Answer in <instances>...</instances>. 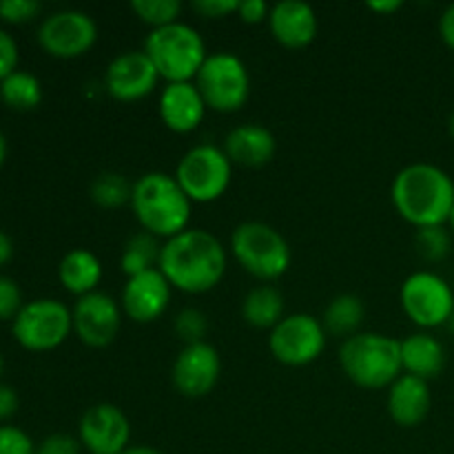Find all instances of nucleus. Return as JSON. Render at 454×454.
<instances>
[{
  "label": "nucleus",
  "instance_id": "obj_18",
  "mask_svg": "<svg viewBox=\"0 0 454 454\" xmlns=\"http://www.w3.org/2000/svg\"><path fill=\"white\" fill-rule=\"evenodd\" d=\"M273 38L286 49H304L317 38V13L304 0H282L269 13Z\"/></svg>",
  "mask_w": 454,
  "mask_h": 454
},
{
  "label": "nucleus",
  "instance_id": "obj_16",
  "mask_svg": "<svg viewBox=\"0 0 454 454\" xmlns=\"http://www.w3.org/2000/svg\"><path fill=\"white\" fill-rule=\"evenodd\" d=\"M160 74L153 62L142 51H124L109 62L105 74V87L115 100L136 102L151 96L158 87Z\"/></svg>",
  "mask_w": 454,
  "mask_h": 454
},
{
  "label": "nucleus",
  "instance_id": "obj_29",
  "mask_svg": "<svg viewBox=\"0 0 454 454\" xmlns=\"http://www.w3.org/2000/svg\"><path fill=\"white\" fill-rule=\"evenodd\" d=\"M131 9L142 22L160 29V27L177 22L182 13V3L180 0H133Z\"/></svg>",
  "mask_w": 454,
  "mask_h": 454
},
{
  "label": "nucleus",
  "instance_id": "obj_15",
  "mask_svg": "<svg viewBox=\"0 0 454 454\" xmlns=\"http://www.w3.org/2000/svg\"><path fill=\"white\" fill-rule=\"evenodd\" d=\"M129 439L131 424L114 403H96L80 419V443L91 454H122Z\"/></svg>",
  "mask_w": 454,
  "mask_h": 454
},
{
  "label": "nucleus",
  "instance_id": "obj_47",
  "mask_svg": "<svg viewBox=\"0 0 454 454\" xmlns=\"http://www.w3.org/2000/svg\"><path fill=\"white\" fill-rule=\"evenodd\" d=\"M448 222H450V226H452V231H454V208H452V213H450V220H448Z\"/></svg>",
  "mask_w": 454,
  "mask_h": 454
},
{
  "label": "nucleus",
  "instance_id": "obj_3",
  "mask_svg": "<svg viewBox=\"0 0 454 454\" xmlns=\"http://www.w3.org/2000/svg\"><path fill=\"white\" fill-rule=\"evenodd\" d=\"M191 207L193 202L186 198L176 176L151 171L133 184V215L146 233L158 239H171L189 229Z\"/></svg>",
  "mask_w": 454,
  "mask_h": 454
},
{
  "label": "nucleus",
  "instance_id": "obj_19",
  "mask_svg": "<svg viewBox=\"0 0 454 454\" xmlns=\"http://www.w3.org/2000/svg\"><path fill=\"white\" fill-rule=\"evenodd\" d=\"M207 109V102L195 82H167L160 93V118L173 133L195 131L202 124Z\"/></svg>",
  "mask_w": 454,
  "mask_h": 454
},
{
  "label": "nucleus",
  "instance_id": "obj_14",
  "mask_svg": "<svg viewBox=\"0 0 454 454\" xmlns=\"http://www.w3.org/2000/svg\"><path fill=\"white\" fill-rule=\"evenodd\" d=\"M222 362L215 346L208 341L184 346L173 362V386L180 395L191 399L204 397L215 388L220 380Z\"/></svg>",
  "mask_w": 454,
  "mask_h": 454
},
{
  "label": "nucleus",
  "instance_id": "obj_22",
  "mask_svg": "<svg viewBox=\"0 0 454 454\" xmlns=\"http://www.w3.org/2000/svg\"><path fill=\"white\" fill-rule=\"evenodd\" d=\"M402 366L406 375L428 381L446 366V350L430 333H415L402 340Z\"/></svg>",
  "mask_w": 454,
  "mask_h": 454
},
{
  "label": "nucleus",
  "instance_id": "obj_42",
  "mask_svg": "<svg viewBox=\"0 0 454 454\" xmlns=\"http://www.w3.org/2000/svg\"><path fill=\"white\" fill-rule=\"evenodd\" d=\"M399 7H402V3H399V0H372V3H368V9H372V12H380V13H393V12H397Z\"/></svg>",
  "mask_w": 454,
  "mask_h": 454
},
{
  "label": "nucleus",
  "instance_id": "obj_41",
  "mask_svg": "<svg viewBox=\"0 0 454 454\" xmlns=\"http://www.w3.org/2000/svg\"><path fill=\"white\" fill-rule=\"evenodd\" d=\"M13 255V242L4 231H0V266L7 264Z\"/></svg>",
  "mask_w": 454,
  "mask_h": 454
},
{
  "label": "nucleus",
  "instance_id": "obj_28",
  "mask_svg": "<svg viewBox=\"0 0 454 454\" xmlns=\"http://www.w3.org/2000/svg\"><path fill=\"white\" fill-rule=\"evenodd\" d=\"M131 193L133 184H129L127 177L120 173H100L91 182V200L102 208H118L127 202L131 204Z\"/></svg>",
  "mask_w": 454,
  "mask_h": 454
},
{
  "label": "nucleus",
  "instance_id": "obj_1",
  "mask_svg": "<svg viewBox=\"0 0 454 454\" xmlns=\"http://www.w3.org/2000/svg\"><path fill=\"white\" fill-rule=\"evenodd\" d=\"M158 269L182 293H207L226 273V248L204 229H186L162 244Z\"/></svg>",
  "mask_w": 454,
  "mask_h": 454
},
{
  "label": "nucleus",
  "instance_id": "obj_11",
  "mask_svg": "<svg viewBox=\"0 0 454 454\" xmlns=\"http://www.w3.org/2000/svg\"><path fill=\"white\" fill-rule=\"evenodd\" d=\"M269 348L284 366H309L326 348V331L317 317L295 313L270 331Z\"/></svg>",
  "mask_w": 454,
  "mask_h": 454
},
{
  "label": "nucleus",
  "instance_id": "obj_31",
  "mask_svg": "<svg viewBox=\"0 0 454 454\" xmlns=\"http://www.w3.org/2000/svg\"><path fill=\"white\" fill-rule=\"evenodd\" d=\"M173 328H176V335L186 346L200 344V341H204V337L208 333V317L198 309H184L177 313Z\"/></svg>",
  "mask_w": 454,
  "mask_h": 454
},
{
  "label": "nucleus",
  "instance_id": "obj_17",
  "mask_svg": "<svg viewBox=\"0 0 454 454\" xmlns=\"http://www.w3.org/2000/svg\"><path fill=\"white\" fill-rule=\"evenodd\" d=\"M171 284L160 269L127 279L122 288V313L137 324H151L164 315L171 301Z\"/></svg>",
  "mask_w": 454,
  "mask_h": 454
},
{
  "label": "nucleus",
  "instance_id": "obj_13",
  "mask_svg": "<svg viewBox=\"0 0 454 454\" xmlns=\"http://www.w3.org/2000/svg\"><path fill=\"white\" fill-rule=\"evenodd\" d=\"M74 333L82 344L105 348L118 337L122 326V306L105 293H89L78 297L74 310Z\"/></svg>",
  "mask_w": 454,
  "mask_h": 454
},
{
  "label": "nucleus",
  "instance_id": "obj_10",
  "mask_svg": "<svg viewBox=\"0 0 454 454\" xmlns=\"http://www.w3.org/2000/svg\"><path fill=\"white\" fill-rule=\"evenodd\" d=\"M402 309L417 326L437 328L450 322L454 313V293L450 284L437 273L417 270L408 275L399 291Z\"/></svg>",
  "mask_w": 454,
  "mask_h": 454
},
{
  "label": "nucleus",
  "instance_id": "obj_30",
  "mask_svg": "<svg viewBox=\"0 0 454 454\" xmlns=\"http://www.w3.org/2000/svg\"><path fill=\"white\" fill-rule=\"evenodd\" d=\"M415 247L424 260L442 262L450 253L452 239L443 226H428V229H417Z\"/></svg>",
  "mask_w": 454,
  "mask_h": 454
},
{
  "label": "nucleus",
  "instance_id": "obj_35",
  "mask_svg": "<svg viewBox=\"0 0 454 454\" xmlns=\"http://www.w3.org/2000/svg\"><path fill=\"white\" fill-rule=\"evenodd\" d=\"M80 446H82L80 439L58 433L43 439V443L35 448V454H80Z\"/></svg>",
  "mask_w": 454,
  "mask_h": 454
},
{
  "label": "nucleus",
  "instance_id": "obj_12",
  "mask_svg": "<svg viewBox=\"0 0 454 454\" xmlns=\"http://www.w3.org/2000/svg\"><path fill=\"white\" fill-rule=\"evenodd\" d=\"M98 25L89 13L78 9H62L43 20L38 43L49 56L71 60L80 58L96 44Z\"/></svg>",
  "mask_w": 454,
  "mask_h": 454
},
{
  "label": "nucleus",
  "instance_id": "obj_25",
  "mask_svg": "<svg viewBox=\"0 0 454 454\" xmlns=\"http://www.w3.org/2000/svg\"><path fill=\"white\" fill-rule=\"evenodd\" d=\"M364 317H366V309H364V301L357 295H344L333 297L331 304L324 310V331L331 333V335L340 337H353L357 335V328L362 326Z\"/></svg>",
  "mask_w": 454,
  "mask_h": 454
},
{
  "label": "nucleus",
  "instance_id": "obj_33",
  "mask_svg": "<svg viewBox=\"0 0 454 454\" xmlns=\"http://www.w3.org/2000/svg\"><path fill=\"white\" fill-rule=\"evenodd\" d=\"M20 286L12 278L0 275V319H16L22 310Z\"/></svg>",
  "mask_w": 454,
  "mask_h": 454
},
{
  "label": "nucleus",
  "instance_id": "obj_32",
  "mask_svg": "<svg viewBox=\"0 0 454 454\" xmlns=\"http://www.w3.org/2000/svg\"><path fill=\"white\" fill-rule=\"evenodd\" d=\"M0 454H35V448L25 430L0 426Z\"/></svg>",
  "mask_w": 454,
  "mask_h": 454
},
{
  "label": "nucleus",
  "instance_id": "obj_40",
  "mask_svg": "<svg viewBox=\"0 0 454 454\" xmlns=\"http://www.w3.org/2000/svg\"><path fill=\"white\" fill-rule=\"evenodd\" d=\"M439 34H442L443 43L454 49V3L443 9L442 20H439Z\"/></svg>",
  "mask_w": 454,
  "mask_h": 454
},
{
  "label": "nucleus",
  "instance_id": "obj_34",
  "mask_svg": "<svg viewBox=\"0 0 454 454\" xmlns=\"http://www.w3.org/2000/svg\"><path fill=\"white\" fill-rule=\"evenodd\" d=\"M38 0H0V18L4 22H27L40 13Z\"/></svg>",
  "mask_w": 454,
  "mask_h": 454
},
{
  "label": "nucleus",
  "instance_id": "obj_8",
  "mask_svg": "<svg viewBox=\"0 0 454 454\" xmlns=\"http://www.w3.org/2000/svg\"><path fill=\"white\" fill-rule=\"evenodd\" d=\"M231 164L224 149L213 145H198L182 155L176 168V180L193 204H208L220 200L231 186Z\"/></svg>",
  "mask_w": 454,
  "mask_h": 454
},
{
  "label": "nucleus",
  "instance_id": "obj_7",
  "mask_svg": "<svg viewBox=\"0 0 454 454\" xmlns=\"http://www.w3.org/2000/svg\"><path fill=\"white\" fill-rule=\"evenodd\" d=\"M193 82L202 93L208 109L220 111V114L239 111L251 96L248 67L244 65L242 58L231 51L208 53L207 62Z\"/></svg>",
  "mask_w": 454,
  "mask_h": 454
},
{
  "label": "nucleus",
  "instance_id": "obj_38",
  "mask_svg": "<svg viewBox=\"0 0 454 454\" xmlns=\"http://www.w3.org/2000/svg\"><path fill=\"white\" fill-rule=\"evenodd\" d=\"M270 7L264 0H239L238 16L247 25H257L262 20H269Z\"/></svg>",
  "mask_w": 454,
  "mask_h": 454
},
{
  "label": "nucleus",
  "instance_id": "obj_44",
  "mask_svg": "<svg viewBox=\"0 0 454 454\" xmlns=\"http://www.w3.org/2000/svg\"><path fill=\"white\" fill-rule=\"evenodd\" d=\"M7 137H4V133L0 131V167L4 164V160H7Z\"/></svg>",
  "mask_w": 454,
  "mask_h": 454
},
{
  "label": "nucleus",
  "instance_id": "obj_20",
  "mask_svg": "<svg viewBox=\"0 0 454 454\" xmlns=\"http://www.w3.org/2000/svg\"><path fill=\"white\" fill-rule=\"evenodd\" d=\"M224 153L229 155L231 164H239V167L260 168L269 164L275 158L278 151V142L275 136L262 124H242L229 131L224 137Z\"/></svg>",
  "mask_w": 454,
  "mask_h": 454
},
{
  "label": "nucleus",
  "instance_id": "obj_43",
  "mask_svg": "<svg viewBox=\"0 0 454 454\" xmlns=\"http://www.w3.org/2000/svg\"><path fill=\"white\" fill-rule=\"evenodd\" d=\"M122 454H162V452H158L155 448H149V446H129Z\"/></svg>",
  "mask_w": 454,
  "mask_h": 454
},
{
  "label": "nucleus",
  "instance_id": "obj_9",
  "mask_svg": "<svg viewBox=\"0 0 454 454\" xmlns=\"http://www.w3.org/2000/svg\"><path fill=\"white\" fill-rule=\"evenodd\" d=\"M12 331L22 348L44 353L65 344L69 333L74 331V315L62 301L43 297L22 306L13 319Z\"/></svg>",
  "mask_w": 454,
  "mask_h": 454
},
{
  "label": "nucleus",
  "instance_id": "obj_21",
  "mask_svg": "<svg viewBox=\"0 0 454 454\" xmlns=\"http://www.w3.org/2000/svg\"><path fill=\"white\" fill-rule=\"evenodd\" d=\"M433 408L428 381L403 372L388 388V412L393 421L403 428H415L428 417Z\"/></svg>",
  "mask_w": 454,
  "mask_h": 454
},
{
  "label": "nucleus",
  "instance_id": "obj_24",
  "mask_svg": "<svg viewBox=\"0 0 454 454\" xmlns=\"http://www.w3.org/2000/svg\"><path fill=\"white\" fill-rule=\"evenodd\" d=\"M284 315V295L270 284L253 288L242 301V317L244 322L251 324L253 328H270L273 331Z\"/></svg>",
  "mask_w": 454,
  "mask_h": 454
},
{
  "label": "nucleus",
  "instance_id": "obj_37",
  "mask_svg": "<svg viewBox=\"0 0 454 454\" xmlns=\"http://www.w3.org/2000/svg\"><path fill=\"white\" fill-rule=\"evenodd\" d=\"M239 0H195L193 12L202 18H222L238 13Z\"/></svg>",
  "mask_w": 454,
  "mask_h": 454
},
{
  "label": "nucleus",
  "instance_id": "obj_4",
  "mask_svg": "<svg viewBox=\"0 0 454 454\" xmlns=\"http://www.w3.org/2000/svg\"><path fill=\"white\" fill-rule=\"evenodd\" d=\"M340 364L359 388H390L403 375L402 340L381 333H357L341 344Z\"/></svg>",
  "mask_w": 454,
  "mask_h": 454
},
{
  "label": "nucleus",
  "instance_id": "obj_26",
  "mask_svg": "<svg viewBox=\"0 0 454 454\" xmlns=\"http://www.w3.org/2000/svg\"><path fill=\"white\" fill-rule=\"evenodd\" d=\"M160 253H162V247H160L158 238H153L146 231H140L137 235H133L127 244H124L122 257H120V269L127 278H133V275H140L145 270L158 269L160 264Z\"/></svg>",
  "mask_w": 454,
  "mask_h": 454
},
{
  "label": "nucleus",
  "instance_id": "obj_48",
  "mask_svg": "<svg viewBox=\"0 0 454 454\" xmlns=\"http://www.w3.org/2000/svg\"><path fill=\"white\" fill-rule=\"evenodd\" d=\"M3 368H4V362H3V355H0V375H3Z\"/></svg>",
  "mask_w": 454,
  "mask_h": 454
},
{
  "label": "nucleus",
  "instance_id": "obj_27",
  "mask_svg": "<svg viewBox=\"0 0 454 454\" xmlns=\"http://www.w3.org/2000/svg\"><path fill=\"white\" fill-rule=\"evenodd\" d=\"M0 100L16 111H31L43 100L40 80L29 71L16 69L0 82Z\"/></svg>",
  "mask_w": 454,
  "mask_h": 454
},
{
  "label": "nucleus",
  "instance_id": "obj_2",
  "mask_svg": "<svg viewBox=\"0 0 454 454\" xmlns=\"http://www.w3.org/2000/svg\"><path fill=\"white\" fill-rule=\"evenodd\" d=\"M390 198L408 224L417 229L443 226L454 208V180L434 164H408L395 176Z\"/></svg>",
  "mask_w": 454,
  "mask_h": 454
},
{
  "label": "nucleus",
  "instance_id": "obj_45",
  "mask_svg": "<svg viewBox=\"0 0 454 454\" xmlns=\"http://www.w3.org/2000/svg\"><path fill=\"white\" fill-rule=\"evenodd\" d=\"M448 131H450V136H452V140H454V109H452L450 118H448Z\"/></svg>",
  "mask_w": 454,
  "mask_h": 454
},
{
  "label": "nucleus",
  "instance_id": "obj_6",
  "mask_svg": "<svg viewBox=\"0 0 454 454\" xmlns=\"http://www.w3.org/2000/svg\"><path fill=\"white\" fill-rule=\"evenodd\" d=\"M231 253L247 273L262 282L282 278L293 257L284 235L264 222H242L231 235Z\"/></svg>",
  "mask_w": 454,
  "mask_h": 454
},
{
  "label": "nucleus",
  "instance_id": "obj_36",
  "mask_svg": "<svg viewBox=\"0 0 454 454\" xmlns=\"http://www.w3.org/2000/svg\"><path fill=\"white\" fill-rule=\"evenodd\" d=\"M18 67V44L4 29H0V82Z\"/></svg>",
  "mask_w": 454,
  "mask_h": 454
},
{
  "label": "nucleus",
  "instance_id": "obj_39",
  "mask_svg": "<svg viewBox=\"0 0 454 454\" xmlns=\"http://www.w3.org/2000/svg\"><path fill=\"white\" fill-rule=\"evenodd\" d=\"M18 411V395L12 386L0 384V421L9 419Z\"/></svg>",
  "mask_w": 454,
  "mask_h": 454
},
{
  "label": "nucleus",
  "instance_id": "obj_46",
  "mask_svg": "<svg viewBox=\"0 0 454 454\" xmlns=\"http://www.w3.org/2000/svg\"><path fill=\"white\" fill-rule=\"evenodd\" d=\"M448 326H450V331L454 333V313H452V317H450V322H448Z\"/></svg>",
  "mask_w": 454,
  "mask_h": 454
},
{
  "label": "nucleus",
  "instance_id": "obj_5",
  "mask_svg": "<svg viewBox=\"0 0 454 454\" xmlns=\"http://www.w3.org/2000/svg\"><path fill=\"white\" fill-rule=\"evenodd\" d=\"M145 53L153 62L160 78L167 82H193L207 62V44L198 29L186 22L151 29L146 35Z\"/></svg>",
  "mask_w": 454,
  "mask_h": 454
},
{
  "label": "nucleus",
  "instance_id": "obj_23",
  "mask_svg": "<svg viewBox=\"0 0 454 454\" xmlns=\"http://www.w3.org/2000/svg\"><path fill=\"white\" fill-rule=\"evenodd\" d=\"M58 278H60V284L67 291L84 297L89 293H96L98 284L102 279V264L87 248H74L60 260Z\"/></svg>",
  "mask_w": 454,
  "mask_h": 454
}]
</instances>
